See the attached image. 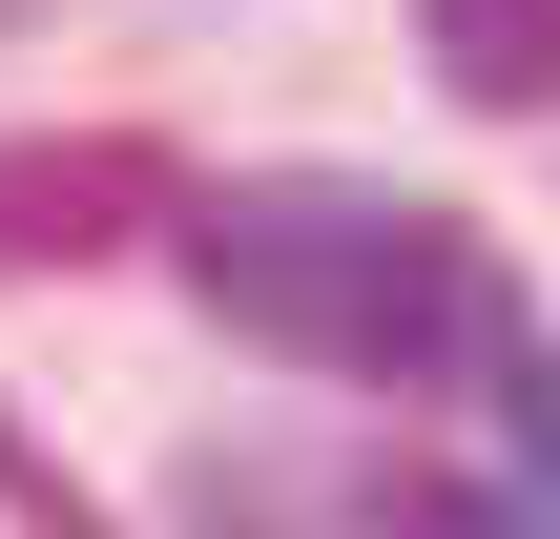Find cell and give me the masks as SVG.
I'll return each instance as SVG.
<instances>
[{
  "mask_svg": "<svg viewBox=\"0 0 560 539\" xmlns=\"http://www.w3.org/2000/svg\"><path fill=\"white\" fill-rule=\"evenodd\" d=\"M187 291L229 312V332H270V353H312V374H478V353H520V291H499V249L457 229V208H395V187H332V166H291V187H229L208 229H187Z\"/></svg>",
  "mask_w": 560,
  "mask_h": 539,
  "instance_id": "obj_1",
  "label": "cell"
},
{
  "mask_svg": "<svg viewBox=\"0 0 560 539\" xmlns=\"http://www.w3.org/2000/svg\"><path fill=\"white\" fill-rule=\"evenodd\" d=\"M166 208V145H125V125H42V145H0V270H104L125 229Z\"/></svg>",
  "mask_w": 560,
  "mask_h": 539,
  "instance_id": "obj_2",
  "label": "cell"
},
{
  "mask_svg": "<svg viewBox=\"0 0 560 539\" xmlns=\"http://www.w3.org/2000/svg\"><path fill=\"white\" fill-rule=\"evenodd\" d=\"M416 21H436V83L457 104H499V125L560 104V0H416Z\"/></svg>",
  "mask_w": 560,
  "mask_h": 539,
  "instance_id": "obj_3",
  "label": "cell"
},
{
  "mask_svg": "<svg viewBox=\"0 0 560 539\" xmlns=\"http://www.w3.org/2000/svg\"><path fill=\"white\" fill-rule=\"evenodd\" d=\"M374 539H540V519H520V499H478V478H395Z\"/></svg>",
  "mask_w": 560,
  "mask_h": 539,
  "instance_id": "obj_4",
  "label": "cell"
},
{
  "mask_svg": "<svg viewBox=\"0 0 560 539\" xmlns=\"http://www.w3.org/2000/svg\"><path fill=\"white\" fill-rule=\"evenodd\" d=\"M520 478L560 499V353H520Z\"/></svg>",
  "mask_w": 560,
  "mask_h": 539,
  "instance_id": "obj_5",
  "label": "cell"
}]
</instances>
